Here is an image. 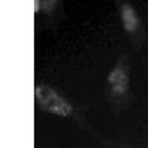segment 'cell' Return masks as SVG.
I'll return each instance as SVG.
<instances>
[{
    "mask_svg": "<svg viewBox=\"0 0 148 148\" xmlns=\"http://www.w3.org/2000/svg\"><path fill=\"white\" fill-rule=\"evenodd\" d=\"M36 99L42 105L43 110L53 113L58 116H70L71 114V107L68 102H65L58 93H55L51 88L47 86H37L36 90Z\"/></svg>",
    "mask_w": 148,
    "mask_h": 148,
    "instance_id": "obj_1",
    "label": "cell"
},
{
    "mask_svg": "<svg viewBox=\"0 0 148 148\" xmlns=\"http://www.w3.org/2000/svg\"><path fill=\"white\" fill-rule=\"evenodd\" d=\"M110 82H113V83H116V84H120L121 88H123V86H125V83H126V77H125V74H123L121 71H114V73L110 76Z\"/></svg>",
    "mask_w": 148,
    "mask_h": 148,
    "instance_id": "obj_3",
    "label": "cell"
},
{
    "mask_svg": "<svg viewBox=\"0 0 148 148\" xmlns=\"http://www.w3.org/2000/svg\"><path fill=\"white\" fill-rule=\"evenodd\" d=\"M121 16H123V22H125V28L127 31H133L138 25V18L135 15V12L130 6H123L121 10Z\"/></svg>",
    "mask_w": 148,
    "mask_h": 148,
    "instance_id": "obj_2",
    "label": "cell"
}]
</instances>
